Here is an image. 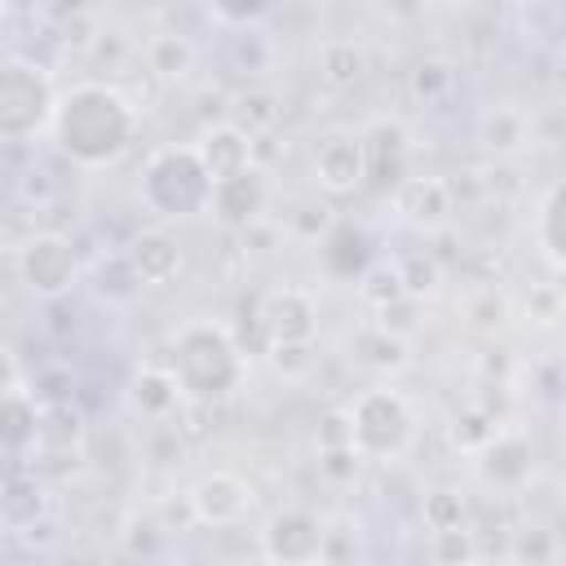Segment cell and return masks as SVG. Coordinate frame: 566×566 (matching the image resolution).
Returning <instances> with one entry per match:
<instances>
[{"mask_svg": "<svg viewBox=\"0 0 566 566\" xmlns=\"http://www.w3.org/2000/svg\"><path fill=\"white\" fill-rule=\"evenodd\" d=\"M345 411H349L354 451L363 460H398L411 447V438H416L411 402L398 389H389V385L363 389Z\"/></svg>", "mask_w": 566, "mask_h": 566, "instance_id": "obj_3", "label": "cell"}, {"mask_svg": "<svg viewBox=\"0 0 566 566\" xmlns=\"http://www.w3.org/2000/svg\"><path fill=\"white\" fill-rule=\"evenodd\" d=\"M358 296H363L371 310L398 301V296H402V279H398V270H394V265H367V270L358 274Z\"/></svg>", "mask_w": 566, "mask_h": 566, "instance_id": "obj_29", "label": "cell"}, {"mask_svg": "<svg viewBox=\"0 0 566 566\" xmlns=\"http://www.w3.org/2000/svg\"><path fill=\"white\" fill-rule=\"evenodd\" d=\"M394 208L416 230H442L455 212V190L447 177H402L394 186Z\"/></svg>", "mask_w": 566, "mask_h": 566, "instance_id": "obj_12", "label": "cell"}, {"mask_svg": "<svg viewBox=\"0 0 566 566\" xmlns=\"http://www.w3.org/2000/svg\"><path fill=\"white\" fill-rule=\"evenodd\" d=\"M517 535V548H513V557H531V562H557L562 557V544H557V531H548V526H522V531H513Z\"/></svg>", "mask_w": 566, "mask_h": 566, "instance_id": "obj_32", "label": "cell"}, {"mask_svg": "<svg viewBox=\"0 0 566 566\" xmlns=\"http://www.w3.org/2000/svg\"><path fill=\"white\" fill-rule=\"evenodd\" d=\"M270 363L283 376H305L318 363V354H314V340H274L270 345Z\"/></svg>", "mask_w": 566, "mask_h": 566, "instance_id": "obj_31", "label": "cell"}, {"mask_svg": "<svg viewBox=\"0 0 566 566\" xmlns=\"http://www.w3.org/2000/svg\"><path fill=\"white\" fill-rule=\"evenodd\" d=\"M208 9L230 27H252L270 9V0H208Z\"/></svg>", "mask_w": 566, "mask_h": 566, "instance_id": "obj_36", "label": "cell"}, {"mask_svg": "<svg viewBox=\"0 0 566 566\" xmlns=\"http://www.w3.org/2000/svg\"><path fill=\"white\" fill-rule=\"evenodd\" d=\"M84 4H88V0H57V9H62V13L71 9V18H75V13H84Z\"/></svg>", "mask_w": 566, "mask_h": 566, "instance_id": "obj_39", "label": "cell"}, {"mask_svg": "<svg viewBox=\"0 0 566 566\" xmlns=\"http://www.w3.org/2000/svg\"><path fill=\"white\" fill-rule=\"evenodd\" d=\"M310 172L318 181V190L327 195H354L363 181H367V155H363V133H349V128H336V133H323L310 150Z\"/></svg>", "mask_w": 566, "mask_h": 566, "instance_id": "obj_5", "label": "cell"}, {"mask_svg": "<svg viewBox=\"0 0 566 566\" xmlns=\"http://www.w3.org/2000/svg\"><path fill=\"white\" fill-rule=\"evenodd\" d=\"M464 314H469V323H473L478 332H500L504 318H509V296L495 292V287H478V292L469 296Z\"/></svg>", "mask_w": 566, "mask_h": 566, "instance_id": "obj_30", "label": "cell"}, {"mask_svg": "<svg viewBox=\"0 0 566 566\" xmlns=\"http://www.w3.org/2000/svg\"><path fill=\"white\" fill-rule=\"evenodd\" d=\"M53 88L49 75L22 57L0 62V142H27L35 137L53 115Z\"/></svg>", "mask_w": 566, "mask_h": 566, "instance_id": "obj_4", "label": "cell"}, {"mask_svg": "<svg viewBox=\"0 0 566 566\" xmlns=\"http://www.w3.org/2000/svg\"><path fill=\"white\" fill-rule=\"evenodd\" d=\"M195 66V44L186 35H155L146 44V75L155 80H181Z\"/></svg>", "mask_w": 566, "mask_h": 566, "instance_id": "obj_20", "label": "cell"}, {"mask_svg": "<svg viewBox=\"0 0 566 566\" xmlns=\"http://www.w3.org/2000/svg\"><path fill=\"white\" fill-rule=\"evenodd\" d=\"M464 513H469V504H464V495L455 486H429L424 500H420V517H424L429 531L464 526Z\"/></svg>", "mask_w": 566, "mask_h": 566, "instance_id": "obj_26", "label": "cell"}, {"mask_svg": "<svg viewBox=\"0 0 566 566\" xmlns=\"http://www.w3.org/2000/svg\"><path fill=\"white\" fill-rule=\"evenodd\" d=\"M256 327L265 332V345H274V340H314V332H318L314 292L296 287V283L270 287L256 301Z\"/></svg>", "mask_w": 566, "mask_h": 566, "instance_id": "obj_8", "label": "cell"}, {"mask_svg": "<svg viewBox=\"0 0 566 566\" xmlns=\"http://www.w3.org/2000/svg\"><path fill=\"white\" fill-rule=\"evenodd\" d=\"M358 464H363V455H358L354 447H327L323 460H318V469H323L332 482H354V478H358Z\"/></svg>", "mask_w": 566, "mask_h": 566, "instance_id": "obj_37", "label": "cell"}, {"mask_svg": "<svg viewBox=\"0 0 566 566\" xmlns=\"http://www.w3.org/2000/svg\"><path fill=\"white\" fill-rule=\"evenodd\" d=\"M195 155H199L208 181H217V177H230V172L252 168V137L239 124L226 119V124L203 128V137L195 142Z\"/></svg>", "mask_w": 566, "mask_h": 566, "instance_id": "obj_14", "label": "cell"}, {"mask_svg": "<svg viewBox=\"0 0 566 566\" xmlns=\"http://www.w3.org/2000/svg\"><path fill=\"white\" fill-rule=\"evenodd\" d=\"M159 526L164 531H195L199 526V517H195V504H190V491L186 495H168L164 504H159Z\"/></svg>", "mask_w": 566, "mask_h": 566, "instance_id": "obj_38", "label": "cell"}, {"mask_svg": "<svg viewBox=\"0 0 566 566\" xmlns=\"http://www.w3.org/2000/svg\"><path fill=\"white\" fill-rule=\"evenodd\" d=\"M526 314H531L539 327H553V323L562 318V292H557V283L531 287V296H526Z\"/></svg>", "mask_w": 566, "mask_h": 566, "instance_id": "obj_35", "label": "cell"}, {"mask_svg": "<svg viewBox=\"0 0 566 566\" xmlns=\"http://www.w3.org/2000/svg\"><path fill=\"white\" fill-rule=\"evenodd\" d=\"M535 243L548 261L553 274H562V181H548L544 199H539V212H535Z\"/></svg>", "mask_w": 566, "mask_h": 566, "instance_id": "obj_18", "label": "cell"}, {"mask_svg": "<svg viewBox=\"0 0 566 566\" xmlns=\"http://www.w3.org/2000/svg\"><path fill=\"white\" fill-rule=\"evenodd\" d=\"M190 504H195L199 526H212V531L239 526V522L256 509V486L243 482L239 473L217 469V473H203V478L190 486Z\"/></svg>", "mask_w": 566, "mask_h": 566, "instance_id": "obj_9", "label": "cell"}, {"mask_svg": "<svg viewBox=\"0 0 566 566\" xmlns=\"http://www.w3.org/2000/svg\"><path fill=\"white\" fill-rule=\"evenodd\" d=\"M137 115L142 106L133 97H124L111 84H75L71 93H62L53 102L49 128L57 137V150L84 168H102L115 164L137 133Z\"/></svg>", "mask_w": 566, "mask_h": 566, "instance_id": "obj_1", "label": "cell"}, {"mask_svg": "<svg viewBox=\"0 0 566 566\" xmlns=\"http://www.w3.org/2000/svg\"><path fill=\"white\" fill-rule=\"evenodd\" d=\"M363 155H367V181L380 190H394L407 177L411 159V133L402 119H371L363 128Z\"/></svg>", "mask_w": 566, "mask_h": 566, "instance_id": "obj_11", "label": "cell"}, {"mask_svg": "<svg viewBox=\"0 0 566 566\" xmlns=\"http://www.w3.org/2000/svg\"><path fill=\"white\" fill-rule=\"evenodd\" d=\"M429 553H433V562L460 566V562H473L478 557V539H473L469 526H442V531H433Z\"/></svg>", "mask_w": 566, "mask_h": 566, "instance_id": "obj_28", "label": "cell"}, {"mask_svg": "<svg viewBox=\"0 0 566 566\" xmlns=\"http://www.w3.org/2000/svg\"><path fill=\"white\" fill-rule=\"evenodd\" d=\"M35 4H44V0H0V9H35Z\"/></svg>", "mask_w": 566, "mask_h": 566, "instance_id": "obj_40", "label": "cell"}, {"mask_svg": "<svg viewBox=\"0 0 566 566\" xmlns=\"http://www.w3.org/2000/svg\"><path fill=\"white\" fill-rule=\"evenodd\" d=\"M482 137H486V146L491 150H517V146H526L531 142V119L522 115V111H513V106H495L486 119H482Z\"/></svg>", "mask_w": 566, "mask_h": 566, "instance_id": "obj_24", "label": "cell"}, {"mask_svg": "<svg viewBox=\"0 0 566 566\" xmlns=\"http://www.w3.org/2000/svg\"><path fill=\"white\" fill-rule=\"evenodd\" d=\"M495 429H500V420H495L491 411H482V407H464V411H455V416H451L447 438H451V447H455V451L478 455V451L495 438Z\"/></svg>", "mask_w": 566, "mask_h": 566, "instance_id": "obj_23", "label": "cell"}, {"mask_svg": "<svg viewBox=\"0 0 566 566\" xmlns=\"http://www.w3.org/2000/svg\"><path fill=\"white\" fill-rule=\"evenodd\" d=\"M124 261L133 265L142 287H168L181 274V243L164 226H150V230L133 234V243L124 248Z\"/></svg>", "mask_w": 566, "mask_h": 566, "instance_id": "obj_13", "label": "cell"}, {"mask_svg": "<svg viewBox=\"0 0 566 566\" xmlns=\"http://www.w3.org/2000/svg\"><path fill=\"white\" fill-rule=\"evenodd\" d=\"M451 88H455V71H451L447 62H420L416 75H411V93H416L420 102H438V97L451 93Z\"/></svg>", "mask_w": 566, "mask_h": 566, "instance_id": "obj_33", "label": "cell"}, {"mask_svg": "<svg viewBox=\"0 0 566 566\" xmlns=\"http://www.w3.org/2000/svg\"><path fill=\"white\" fill-rule=\"evenodd\" d=\"M265 199H270V181H265V172L252 164V168H243V172L217 177L212 190H208V208H203V212H212V221H217L221 230L239 234V230H248L252 221H261Z\"/></svg>", "mask_w": 566, "mask_h": 566, "instance_id": "obj_6", "label": "cell"}, {"mask_svg": "<svg viewBox=\"0 0 566 566\" xmlns=\"http://www.w3.org/2000/svg\"><path fill=\"white\" fill-rule=\"evenodd\" d=\"M478 455H482L478 460L482 478L495 486H522L531 478V447H526V438H517L509 429H495V438Z\"/></svg>", "mask_w": 566, "mask_h": 566, "instance_id": "obj_15", "label": "cell"}, {"mask_svg": "<svg viewBox=\"0 0 566 566\" xmlns=\"http://www.w3.org/2000/svg\"><path fill=\"white\" fill-rule=\"evenodd\" d=\"M84 442V420L71 402H49L35 416V442L31 447H80Z\"/></svg>", "mask_w": 566, "mask_h": 566, "instance_id": "obj_19", "label": "cell"}, {"mask_svg": "<svg viewBox=\"0 0 566 566\" xmlns=\"http://www.w3.org/2000/svg\"><path fill=\"white\" fill-rule=\"evenodd\" d=\"M133 407L150 420H168L181 407V389L168 367H142L133 380Z\"/></svg>", "mask_w": 566, "mask_h": 566, "instance_id": "obj_17", "label": "cell"}, {"mask_svg": "<svg viewBox=\"0 0 566 566\" xmlns=\"http://www.w3.org/2000/svg\"><path fill=\"white\" fill-rule=\"evenodd\" d=\"M314 442H318V451H327V447H354V433H349V411H345V407H332V411L318 420Z\"/></svg>", "mask_w": 566, "mask_h": 566, "instance_id": "obj_34", "label": "cell"}, {"mask_svg": "<svg viewBox=\"0 0 566 566\" xmlns=\"http://www.w3.org/2000/svg\"><path fill=\"white\" fill-rule=\"evenodd\" d=\"M230 124H239L248 137L270 133V128L279 124V97L265 93V88H243V93L230 102Z\"/></svg>", "mask_w": 566, "mask_h": 566, "instance_id": "obj_22", "label": "cell"}, {"mask_svg": "<svg viewBox=\"0 0 566 566\" xmlns=\"http://www.w3.org/2000/svg\"><path fill=\"white\" fill-rule=\"evenodd\" d=\"M18 279L44 301L62 296L75 283V248L62 234H31L18 248Z\"/></svg>", "mask_w": 566, "mask_h": 566, "instance_id": "obj_7", "label": "cell"}, {"mask_svg": "<svg viewBox=\"0 0 566 566\" xmlns=\"http://www.w3.org/2000/svg\"><path fill=\"white\" fill-rule=\"evenodd\" d=\"M363 66H367V57L354 40H327L318 53V80L327 88H349L363 75Z\"/></svg>", "mask_w": 566, "mask_h": 566, "instance_id": "obj_21", "label": "cell"}, {"mask_svg": "<svg viewBox=\"0 0 566 566\" xmlns=\"http://www.w3.org/2000/svg\"><path fill=\"white\" fill-rule=\"evenodd\" d=\"M354 354H358V363H363L367 371H380V376H394V371H402V367L411 363L407 336L385 332L380 323H371V327H363V332L354 336Z\"/></svg>", "mask_w": 566, "mask_h": 566, "instance_id": "obj_16", "label": "cell"}, {"mask_svg": "<svg viewBox=\"0 0 566 566\" xmlns=\"http://www.w3.org/2000/svg\"><path fill=\"white\" fill-rule=\"evenodd\" d=\"M168 371L181 389L186 402L195 407H212L221 398H230L239 389V376H243V358H239V345L234 336L212 323V318H190L177 336H172V358H168Z\"/></svg>", "mask_w": 566, "mask_h": 566, "instance_id": "obj_2", "label": "cell"}, {"mask_svg": "<svg viewBox=\"0 0 566 566\" xmlns=\"http://www.w3.org/2000/svg\"><path fill=\"white\" fill-rule=\"evenodd\" d=\"M394 270H398V279H402V292H411V296H420V301L442 287V265H438L433 252H402V256L394 261Z\"/></svg>", "mask_w": 566, "mask_h": 566, "instance_id": "obj_25", "label": "cell"}, {"mask_svg": "<svg viewBox=\"0 0 566 566\" xmlns=\"http://www.w3.org/2000/svg\"><path fill=\"white\" fill-rule=\"evenodd\" d=\"M363 535H358V522L354 517H323V548H318V562H349V557H358L363 553V544H358Z\"/></svg>", "mask_w": 566, "mask_h": 566, "instance_id": "obj_27", "label": "cell"}, {"mask_svg": "<svg viewBox=\"0 0 566 566\" xmlns=\"http://www.w3.org/2000/svg\"><path fill=\"white\" fill-rule=\"evenodd\" d=\"M323 517L310 509H283L261 531V557L270 562H318Z\"/></svg>", "mask_w": 566, "mask_h": 566, "instance_id": "obj_10", "label": "cell"}]
</instances>
